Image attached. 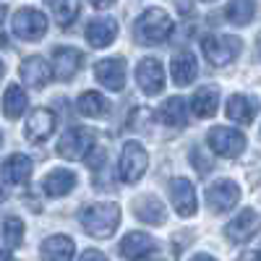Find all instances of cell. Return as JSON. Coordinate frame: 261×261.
I'll return each mask as SVG.
<instances>
[{"label": "cell", "instance_id": "cell-23", "mask_svg": "<svg viewBox=\"0 0 261 261\" xmlns=\"http://www.w3.org/2000/svg\"><path fill=\"white\" fill-rule=\"evenodd\" d=\"M170 73H172V81H175L178 86H188L196 76H199L196 58L191 53H178L175 58L170 60Z\"/></svg>", "mask_w": 261, "mask_h": 261}, {"label": "cell", "instance_id": "cell-36", "mask_svg": "<svg viewBox=\"0 0 261 261\" xmlns=\"http://www.w3.org/2000/svg\"><path fill=\"white\" fill-rule=\"evenodd\" d=\"M0 261H16V258L8 256V251H0Z\"/></svg>", "mask_w": 261, "mask_h": 261}, {"label": "cell", "instance_id": "cell-25", "mask_svg": "<svg viewBox=\"0 0 261 261\" xmlns=\"http://www.w3.org/2000/svg\"><path fill=\"white\" fill-rule=\"evenodd\" d=\"M151 251H154V241L146 232H128L120 241V253L125 258H141Z\"/></svg>", "mask_w": 261, "mask_h": 261}, {"label": "cell", "instance_id": "cell-29", "mask_svg": "<svg viewBox=\"0 0 261 261\" xmlns=\"http://www.w3.org/2000/svg\"><path fill=\"white\" fill-rule=\"evenodd\" d=\"M50 6H53L58 27H63V29L71 27L81 13V0H50Z\"/></svg>", "mask_w": 261, "mask_h": 261}, {"label": "cell", "instance_id": "cell-18", "mask_svg": "<svg viewBox=\"0 0 261 261\" xmlns=\"http://www.w3.org/2000/svg\"><path fill=\"white\" fill-rule=\"evenodd\" d=\"M76 188V172H71V170H65V167H60V170H53L50 175L42 180V191H45L50 199H60V196H65V193H71Z\"/></svg>", "mask_w": 261, "mask_h": 261}, {"label": "cell", "instance_id": "cell-5", "mask_svg": "<svg viewBox=\"0 0 261 261\" xmlns=\"http://www.w3.org/2000/svg\"><path fill=\"white\" fill-rule=\"evenodd\" d=\"M206 141H209V149L214 151V154H220L225 160H232L238 154H243V149H246V136L241 134V130L227 128V125L212 128Z\"/></svg>", "mask_w": 261, "mask_h": 261}, {"label": "cell", "instance_id": "cell-9", "mask_svg": "<svg viewBox=\"0 0 261 261\" xmlns=\"http://www.w3.org/2000/svg\"><path fill=\"white\" fill-rule=\"evenodd\" d=\"M136 81L141 86V92L151 94H160L165 89V68L157 58H144L136 68Z\"/></svg>", "mask_w": 261, "mask_h": 261}, {"label": "cell", "instance_id": "cell-19", "mask_svg": "<svg viewBox=\"0 0 261 261\" xmlns=\"http://www.w3.org/2000/svg\"><path fill=\"white\" fill-rule=\"evenodd\" d=\"M258 110V99L246 97V94H232L227 102V118L241 123V125H251Z\"/></svg>", "mask_w": 261, "mask_h": 261}, {"label": "cell", "instance_id": "cell-22", "mask_svg": "<svg viewBox=\"0 0 261 261\" xmlns=\"http://www.w3.org/2000/svg\"><path fill=\"white\" fill-rule=\"evenodd\" d=\"M134 214L146 225H162L167 209L160 199H154V196H139L134 201Z\"/></svg>", "mask_w": 261, "mask_h": 261}, {"label": "cell", "instance_id": "cell-39", "mask_svg": "<svg viewBox=\"0 0 261 261\" xmlns=\"http://www.w3.org/2000/svg\"><path fill=\"white\" fill-rule=\"evenodd\" d=\"M256 45H258V55H261V34H258V42H256Z\"/></svg>", "mask_w": 261, "mask_h": 261}, {"label": "cell", "instance_id": "cell-42", "mask_svg": "<svg viewBox=\"0 0 261 261\" xmlns=\"http://www.w3.org/2000/svg\"><path fill=\"white\" fill-rule=\"evenodd\" d=\"M206 3H212V0H206Z\"/></svg>", "mask_w": 261, "mask_h": 261}, {"label": "cell", "instance_id": "cell-34", "mask_svg": "<svg viewBox=\"0 0 261 261\" xmlns=\"http://www.w3.org/2000/svg\"><path fill=\"white\" fill-rule=\"evenodd\" d=\"M89 3H92L94 8H107V6H113L115 0H89Z\"/></svg>", "mask_w": 261, "mask_h": 261}, {"label": "cell", "instance_id": "cell-2", "mask_svg": "<svg viewBox=\"0 0 261 261\" xmlns=\"http://www.w3.org/2000/svg\"><path fill=\"white\" fill-rule=\"evenodd\" d=\"M172 29H175V24H172V18L162 11V8H149L139 16L136 21V39L141 42V45H162V42L170 39Z\"/></svg>", "mask_w": 261, "mask_h": 261}, {"label": "cell", "instance_id": "cell-32", "mask_svg": "<svg viewBox=\"0 0 261 261\" xmlns=\"http://www.w3.org/2000/svg\"><path fill=\"white\" fill-rule=\"evenodd\" d=\"M79 261H107V258H105L102 251H94V248H92V251H84Z\"/></svg>", "mask_w": 261, "mask_h": 261}, {"label": "cell", "instance_id": "cell-15", "mask_svg": "<svg viewBox=\"0 0 261 261\" xmlns=\"http://www.w3.org/2000/svg\"><path fill=\"white\" fill-rule=\"evenodd\" d=\"M170 196H172V206H175V212L180 217H193L196 214V191L191 186V180L186 178H175L170 186Z\"/></svg>", "mask_w": 261, "mask_h": 261}, {"label": "cell", "instance_id": "cell-3", "mask_svg": "<svg viewBox=\"0 0 261 261\" xmlns=\"http://www.w3.org/2000/svg\"><path fill=\"white\" fill-rule=\"evenodd\" d=\"M241 39L232 37V34H209L204 37L201 42V50L206 55V60L212 65H217V68H222V65L232 63L238 58V53H241Z\"/></svg>", "mask_w": 261, "mask_h": 261}, {"label": "cell", "instance_id": "cell-26", "mask_svg": "<svg viewBox=\"0 0 261 261\" xmlns=\"http://www.w3.org/2000/svg\"><path fill=\"white\" fill-rule=\"evenodd\" d=\"M0 243L3 251H13L24 243V222L18 217H6L3 225H0Z\"/></svg>", "mask_w": 261, "mask_h": 261}, {"label": "cell", "instance_id": "cell-16", "mask_svg": "<svg viewBox=\"0 0 261 261\" xmlns=\"http://www.w3.org/2000/svg\"><path fill=\"white\" fill-rule=\"evenodd\" d=\"M32 170H34V165L27 154H11L3 162V167H0V178L8 186H21L32 178Z\"/></svg>", "mask_w": 261, "mask_h": 261}, {"label": "cell", "instance_id": "cell-37", "mask_svg": "<svg viewBox=\"0 0 261 261\" xmlns=\"http://www.w3.org/2000/svg\"><path fill=\"white\" fill-rule=\"evenodd\" d=\"M6 13H8V11H6V6H0V24H3V18H6Z\"/></svg>", "mask_w": 261, "mask_h": 261}, {"label": "cell", "instance_id": "cell-24", "mask_svg": "<svg viewBox=\"0 0 261 261\" xmlns=\"http://www.w3.org/2000/svg\"><path fill=\"white\" fill-rule=\"evenodd\" d=\"M157 118L170 125V128H183L188 123V105L183 97H170L160 110H157Z\"/></svg>", "mask_w": 261, "mask_h": 261}, {"label": "cell", "instance_id": "cell-38", "mask_svg": "<svg viewBox=\"0 0 261 261\" xmlns=\"http://www.w3.org/2000/svg\"><path fill=\"white\" fill-rule=\"evenodd\" d=\"M6 73V65H3V60H0V76H3Z\"/></svg>", "mask_w": 261, "mask_h": 261}, {"label": "cell", "instance_id": "cell-31", "mask_svg": "<svg viewBox=\"0 0 261 261\" xmlns=\"http://www.w3.org/2000/svg\"><path fill=\"white\" fill-rule=\"evenodd\" d=\"M151 113L146 110V107H139V110H134V115H130V120H128V125L130 128H141L144 125V118H149Z\"/></svg>", "mask_w": 261, "mask_h": 261}, {"label": "cell", "instance_id": "cell-33", "mask_svg": "<svg viewBox=\"0 0 261 261\" xmlns=\"http://www.w3.org/2000/svg\"><path fill=\"white\" fill-rule=\"evenodd\" d=\"M238 261H261V251H243Z\"/></svg>", "mask_w": 261, "mask_h": 261}, {"label": "cell", "instance_id": "cell-17", "mask_svg": "<svg viewBox=\"0 0 261 261\" xmlns=\"http://www.w3.org/2000/svg\"><path fill=\"white\" fill-rule=\"evenodd\" d=\"M86 42H89L92 47H107V45H113L115 37H118V24H115V18H94L89 27H86L84 32Z\"/></svg>", "mask_w": 261, "mask_h": 261}, {"label": "cell", "instance_id": "cell-1", "mask_svg": "<svg viewBox=\"0 0 261 261\" xmlns=\"http://www.w3.org/2000/svg\"><path fill=\"white\" fill-rule=\"evenodd\" d=\"M79 220H81V227L92 238H110L120 225V206L115 201H97V204L84 206Z\"/></svg>", "mask_w": 261, "mask_h": 261}, {"label": "cell", "instance_id": "cell-13", "mask_svg": "<svg viewBox=\"0 0 261 261\" xmlns=\"http://www.w3.org/2000/svg\"><path fill=\"white\" fill-rule=\"evenodd\" d=\"M53 130H55V115H53V110H45V107L32 110V115L27 118V125H24V134H27V139L32 144L45 141Z\"/></svg>", "mask_w": 261, "mask_h": 261}, {"label": "cell", "instance_id": "cell-27", "mask_svg": "<svg viewBox=\"0 0 261 261\" xmlns=\"http://www.w3.org/2000/svg\"><path fill=\"white\" fill-rule=\"evenodd\" d=\"M24 110H27V92L21 89L18 84H11L6 89V94H3V115L16 120Z\"/></svg>", "mask_w": 261, "mask_h": 261}, {"label": "cell", "instance_id": "cell-21", "mask_svg": "<svg viewBox=\"0 0 261 261\" xmlns=\"http://www.w3.org/2000/svg\"><path fill=\"white\" fill-rule=\"evenodd\" d=\"M217 105H220V89L217 86H201L191 97V113L196 118H212L217 113Z\"/></svg>", "mask_w": 261, "mask_h": 261}, {"label": "cell", "instance_id": "cell-20", "mask_svg": "<svg viewBox=\"0 0 261 261\" xmlns=\"http://www.w3.org/2000/svg\"><path fill=\"white\" fill-rule=\"evenodd\" d=\"M73 251H76V246H73V241L68 235H53L39 248L42 261H71Z\"/></svg>", "mask_w": 261, "mask_h": 261}, {"label": "cell", "instance_id": "cell-10", "mask_svg": "<svg viewBox=\"0 0 261 261\" xmlns=\"http://www.w3.org/2000/svg\"><path fill=\"white\" fill-rule=\"evenodd\" d=\"M94 76L102 86L110 92H120L125 86V60L123 58H107L94 65Z\"/></svg>", "mask_w": 261, "mask_h": 261}, {"label": "cell", "instance_id": "cell-41", "mask_svg": "<svg viewBox=\"0 0 261 261\" xmlns=\"http://www.w3.org/2000/svg\"><path fill=\"white\" fill-rule=\"evenodd\" d=\"M0 144H3V136H0Z\"/></svg>", "mask_w": 261, "mask_h": 261}, {"label": "cell", "instance_id": "cell-30", "mask_svg": "<svg viewBox=\"0 0 261 261\" xmlns=\"http://www.w3.org/2000/svg\"><path fill=\"white\" fill-rule=\"evenodd\" d=\"M253 16H256V3H253V0H230V6H227V18L232 21L235 27L251 24Z\"/></svg>", "mask_w": 261, "mask_h": 261}, {"label": "cell", "instance_id": "cell-28", "mask_svg": "<svg viewBox=\"0 0 261 261\" xmlns=\"http://www.w3.org/2000/svg\"><path fill=\"white\" fill-rule=\"evenodd\" d=\"M79 110L86 118H102L107 110H110V105H107V99L99 92H81L79 94Z\"/></svg>", "mask_w": 261, "mask_h": 261}, {"label": "cell", "instance_id": "cell-35", "mask_svg": "<svg viewBox=\"0 0 261 261\" xmlns=\"http://www.w3.org/2000/svg\"><path fill=\"white\" fill-rule=\"evenodd\" d=\"M191 261H217V258H212V256H206V253H196Z\"/></svg>", "mask_w": 261, "mask_h": 261}, {"label": "cell", "instance_id": "cell-7", "mask_svg": "<svg viewBox=\"0 0 261 261\" xmlns=\"http://www.w3.org/2000/svg\"><path fill=\"white\" fill-rule=\"evenodd\" d=\"M13 34L24 42H37L47 34V16L37 8H21L13 16Z\"/></svg>", "mask_w": 261, "mask_h": 261}, {"label": "cell", "instance_id": "cell-14", "mask_svg": "<svg viewBox=\"0 0 261 261\" xmlns=\"http://www.w3.org/2000/svg\"><path fill=\"white\" fill-rule=\"evenodd\" d=\"M21 79H24L27 86H32V89H42V86H47L50 79H53V71H50V63L45 58L39 55H32L27 58L24 63H21Z\"/></svg>", "mask_w": 261, "mask_h": 261}, {"label": "cell", "instance_id": "cell-12", "mask_svg": "<svg viewBox=\"0 0 261 261\" xmlns=\"http://www.w3.org/2000/svg\"><path fill=\"white\" fill-rule=\"evenodd\" d=\"M261 230V220L253 209H243L235 220L225 227V235L230 238L232 243H248L251 238Z\"/></svg>", "mask_w": 261, "mask_h": 261}, {"label": "cell", "instance_id": "cell-4", "mask_svg": "<svg viewBox=\"0 0 261 261\" xmlns=\"http://www.w3.org/2000/svg\"><path fill=\"white\" fill-rule=\"evenodd\" d=\"M94 136L97 134L92 128L73 125L71 130H65L63 139L58 141V154L63 160H84L94 149Z\"/></svg>", "mask_w": 261, "mask_h": 261}, {"label": "cell", "instance_id": "cell-11", "mask_svg": "<svg viewBox=\"0 0 261 261\" xmlns=\"http://www.w3.org/2000/svg\"><path fill=\"white\" fill-rule=\"evenodd\" d=\"M84 63V55L76 47H55L53 53V76L58 81H71Z\"/></svg>", "mask_w": 261, "mask_h": 261}, {"label": "cell", "instance_id": "cell-40", "mask_svg": "<svg viewBox=\"0 0 261 261\" xmlns=\"http://www.w3.org/2000/svg\"><path fill=\"white\" fill-rule=\"evenodd\" d=\"M144 261H146V258H144ZM149 261H160V258H149Z\"/></svg>", "mask_w": 261, "mask_h": 261}, {"label": "cell", "instance_id": "cell-6", "mask_svg": "<svg viewBox=\"0 0 261 261\" xmlns=\"http://www.w3.org/2000/svg\"><path fill=\"white\" fill-rule=\"evenodd\" d=\"M149 167V154H146V149L139 144V141H128L123 146V154H120V180L123 183H139L141 175L146 172Z\"/></svg>", "mask_w": 261, "mask_h": 261}, {"label": "cell", "instance_id": "cell-8", "mask_svg": "<svg viewBox=\"0 0 261 261\" xmlns=\"http://www.w3.org/2000/svg\"><path fill=\"white\" fill-rule=\"evenodd\" d=\"M238 201H241V188H238L232 180H217L206 188V204L214 214L230 212Z\"/></svg>", "mask_w": 261, "mask_h": 261}]
</instances>
